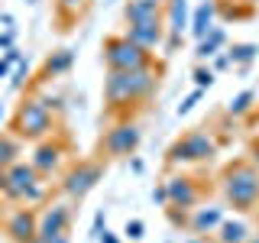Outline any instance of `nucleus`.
I'll use <instances>...</instances> for the list:
<instances>
[{
	"mask_svg": "<svg viewBox=\"0 0 259 243\" xmlns=\"http://www.w3.org/2000/svg\"><path fill=\"white\" fill-rule=\"evenodd\" d=\"M224 43H227V32H224L221 26H210L207 36L198 39V49H194V55H198V59H214L217 49H221Z\"/></svg>",
	"mask_w": 259,
	"mask_h": 243,
	"instance_id": "aec40b11",
	"label": "nucleus"
},
{
	"mask_svg": "<svg viewBox=\"0 0 259 243\" xmlns=\"http://www.w3.org/2000/svg\"><path fill=\"white\" fill-rule=\"evenodd\" d=\"M126 23H143V20H165V0H126L123 7Z\"/></svg>",
	"mask_w": 259,
	"mask_h": 243,
	"instance_id": "2eb2a0df",
	"label": "nucleus"
},
{
	"mask_svg": "<svg viewBox=\"0 0 259 243\" xmlns=\"http://www.w3.org/2000/svg\"><path fill=\"white\" fill-rule=\"evenodd\" d=\"M71 221L75 211L68 201H52L46 211H39V233L36 237H55V233H71Z\"/></svg>",
	"mask_w": 259,
	"mask_h": 243,
	"instance_id": "f8f14e48",
	"label": "nucleus"
},
{
	"mask_svg": "<svg viewBox=\"0 0 259 243\" xmlns=\"http://www.w3.org/2000/svg\"><path fill=\"white\" fill-rule=\"evenodd\" d=\"M71 62H75V52H71V49H55V52H49L46 62H42V78L65 75V71L71 68Z\"/></svg>",
	"mask_w": 259,
	"mask_h": 243,
	"instance_id": "a211bd4d",
	"label": "nucleus"
},
{
	"mask_svg": "<svg viewBox=\"0 0 259 243\" xmlns=\"http://www.w3.org/2000/svg\"><path fill=\"white\" fill-rule=\"evenodd\" d=\"M214 16H217V0H204V4H198V10H194L191 16V36L194 39H204L207 36V29L214 26Z\"/></svg>",
	"mask_w": 259,
	"mask_h": 243,
	"instance_id": "f3484780",
	"label": "nucleus"
},
{
	"mask_svg": "<svg viewBox=\"0 0 259 243\" xmlns=\"http://www.w3.org/2000/svg\"><path fill=\"white\" fill-rule=\"evenodd\" d=\"M165 29L168 36H185V29H188V0H165Z\"/></svg>",
	"mask_w": 259,
	"mask_h": 243,
	"instance_id": "dca6fc26",
	"label": "nucleus"
},
{
	"mask_svg": "<svg viewBox=\"0 0 259 243\" xmlns=\"http://www.w3.org/2000/svg\"><path fill=\"white\" fill-rule=\"evenodd\" d=\"M4 191H7V169H0V198H4Z\"/></svg>",
	"mask_w": 259,
	"mask_h": 243,
	"instance_id": "473e14b6",
	"label": "nucleus"
},
{
	"mask_svg": "<svg viewBox=\"0 0 259 243\" xmlns=\"http://www.w3.org/2000/svg\"><path fill=\"white\" fill-rule=\"evenodd\" d=\"M214 68H217V71L230 68V55H227V52H224V55H214Z\"/></svg>",
	"mask_w": 259,
	"mask_h": 243,
	"instance_id": "c756f323",
	"label": "nucleus"
},
{
	"mask_svg": "<svg viewBox=\"0 0 259 243\" xmlns=\"http://www.w3.org/2000/svg\"><path fill=\"white\" fill-rule=\"evenodd\" d=\"M253 104H256V91L253 88H243V91L227 104V113H230V117H246V113L253 110Z\"/></svg>",
	"mask_w": 259,
	"mask_h": 243,
	"instance_id": "4be33fe9",
	"label": "nucleus"
},
{
	"mask_svg": "<svg viewBox=\"0 0 259 243\" xmlns=\"http://www.w3.org/2000/svg\"><path fill=\"white\" fill-rule=\"evenodd\" d=\"M123 36H130L133 43H140L143 49H149V52H152V49L165 46L168 29H165V20H143V23H126Z\"/></svg>",
	"mask_w": 259,
	"mask_h": 243,
	"instance_id": "4468645a",
	"label": "nucleus"
},
{
	"mask_svg": "<svg viewBox=\"0 0 259 243\" xmlns=\"http://www.w3.org/2000/svg\"><path fill=\"white\" fill-rule=\"evenodd\" d=\"M104 172H107V162H101L97 156H88V159H75L68 169H65L62 175V194L71 201H81L84 194H91L97 188V182L104 178Z\"/></svg>",
	"mask_w": 259,
	"mask_h": 243,
	"instance_id": "0eeeda50",
	"label": "nucleus"
},
{
	"mask_svg": "<svg viewBox=\"0 0 259 243\" xmlns=\"http://www.w3.org/2000/svg\"><path fill=\"white\" fill-rule=\"evenodd\" d=\"M65 152H68V136H65L62 130H55L52 136H46V140L36 143V149H32V156H29V166L36 169L42 178H49L55 169L62 166Z\"/></svg>",
	"mask_w": 259,
	"mask_h": 243,
	"instance_id": "9d476101",
	"label": "nucleus"
},
{
	"mask_svg": "<svg viewBox=\"0 0 259 243\" xmlns=\"http://www.w3.org/2000/svg\"><path fill=\"white\" fill-rule=\"evenodd\" d=\"M246 159H253L256 166H259V136H253V140H249V146H246Z\"/></svg>",
	"mask_w": 259,
	"mask_h": 243,
	"instance_id": "cd10ccee",
	"label": "nucleus"
},
{
	"mask_svg": "<svg viewBox=\"0 0 259 243\" xmlns=\"http://www.w3.org/2000/svg\"><path fill=\"white\" fill-rule=\"evenodd\" d=\"M81 10V0H55V13H59V20H68L71 13L78 16Z\"/></svg>",
	"mask_w": 259,
	"mask_h": 243,
	"instance_id": "b1692460",
	"label": "nucleus"
},
{
	"mask_svg": "<svg viewBox=\"0 0 259 243\" xmlns=\"http://www.w3.org/2000/svg\"><path fill=\"white\" fill-rule=\"evenodd\" d=\"M59 130V120H55V110L46 97L39 94H26L20 104H16L13 117H10V133L20 143H32L36 146L39 140L52 136Z\"/></svg>",
	"mask_w": 259,
	"mask_h": 243,
	"instance_id": "7ed1b4c3",
	"label": "nucleus"
},
{
	"mask_svg": "<svg viewBox=\"0 0 259 243\" xmlns=\"http://www.w3.org/2000/svg\"><path fill=\"white\" fill-rule=\"evenodd\" d=\"M168 243H172V240H168Z\"/></svg>",
	"mask_w": 259,
	"mask_h": 243,
	"instance_id": "58836bf2",
	"label": "nucleus"
},
{
	"mask_svg": "<svg viewBox=\"0 0 259 243\" xmlns=\"http://www.w3.org/2000/svg\"><path fill=\"white\" fill-rule=\"evenodd\" d=\"M224 224V208L217 205H204V208H191L185 214V230L188 233H198V237H214L217 227Z\"/></svg>",
	"mask_w": 259,
	"mask_h": 243,
	"instance_id": "ddd939ff",
	"label": "nucleus"
},
{
	"mask_svg": "<svg viewBox=\"0 0 259 243\" xmlns=\"http://www.w3.org/2000/svg\"><path fill=\"white\" fill-rule=\"evenodd\" d=\"M249 237H253V233H249L246 221H227V217H224V224L217 227V233H214L217 243H246Z\"/></svg>",
	"mask_w": 259,
	"mask_h": 243,
	"instance_id": "6ab92c4d",
	"label": "nucleus"
},
{
	"mask_svg": "<svg viewBox=\"0 0 259 243\" xmlns=\"http://www.w3.org/2000/svg\"><path fill=\"white\" fill-rule=\"evenodd\" d=\"M101 243H120V240H117V237H113V233H110V230H104V233H101Z\"/></svg>",
	"mask_w": 259,
	"mask_h": 243,
	"instance_id": "72a5a7b5",
	"label": "nucleus"
},
{
	"mask_svg": "<svg viewBox=\"0 0 259 243\" xmlns=\"http://www.w3.org/2000/svg\"><path fill=\"white\" fill-rule=\"evenodd\" d=\"M0 49H4V52L13 49V32H4V36H0Z\"/></svg>",
	"mask_w": 259,
	"mask_h": 243,
	"instance_id": "7c9ffc66",
	"label": "nucleus"
},
{
	"mask_svg": "<svg viewBox=\"0 0 259 243\" xmlns=\"http://www.w3.org/2000/svg\"><path fill=\"white\" fill-rule=\"evenodd\" d=\"M259 46L256 43H233L230 49H227V55H230V65H249L256 59Z\"/></svg>",
	"mask_w": 259,
	"mask_h": 243,
	"instance_id": "5701e85b",
	"label": "nucleus"
},
{
	"mask_svg": "<svg viewBox=\"0 0 259 243\" xmlns=\"http://www.w3.org/2000/svg\"><path fill=\"white\" fill-rule=\"evenodd\" d=\"M194 85H198L201 91H207V88L214 85V68H204V65H198V68H194Z\"/></svg>",
	"mask_w": 259,
	"mask_h": 243,
	"instance_id": "393cba45",
	"label": "nucleus"
},
{
	"mask_svg": "<svg viewBox=\"0 0 259 243\" xmlns=\"http://www.w3.org/2000/svg\"><path fill=\"white\" fill-rule=\"evenodd\" d=\"M249 4H256V0H249Z\"/></svg>",
	"mask_w": 259,
	"mask_h": 243,
	"instance_id": "4c0bfd02",
	"label": "nucleus"
},
{
	"mask_svg": "<svg viewBox=\"0 0 259 243\" xmlns=\"http://www.w3.org/2000/svg\"><path fill=\"white\" fill-rule=\"evenodd\" d=\"M217 185H221L224 201L240 214H249L259 205V166L253 159H233L227 162L217 175Z\"/></svg>",
	"mask_w": 259,
	"mask_h": 243,
	"instance_id": "f03ea898",
	"label": "nucleus"
},
{
	"mask_svg": "<svg viewBox=\"0 0 259 243\" xmlns=\"http://www.w3.org/2000/svg\"><path fill=\"white\" fill-rule=\"evenodd\" d=\"M165 208H172V211H191V208H198L201 205V198H204V185H201V178H194L188 172H175V175H168L165 182Z\"/></svg>",
	"mask_w": 259,
	"mask_h": 243,
	"instance_id": "1a4fd4ad",
	"label": "nucleus"
},
{
	"mask_svg": "<svg viewBox=\"0 0 259 243\" xmlns=\"http://www.w3.org/2000/svg\"><path fill=\"white\" fill-rule=\"evenodd\" d=\"M20 152H23V143L13 133H0V169H10Z\"/></svg>",
	"mask_w": 259,
	"mask_h": 243,
	"instance_id": "412c9836",
	"label": "nucleus"
},
{
	"mask_svg": "<svg viewBox=\"0 0 259 243\" xmlns=\"http://www.w3.org/2000/svg\"><path fill=\"white\" fill-rule=\"evenodd\" d=\"M140 143H143V130H140V124H136V120H117L113 127H107V130L101 133L94 156L101 159V162L130 159V156H136Z\"/></svg>",
	"mask_w": 259,
	"mask_h": 243,
	"instance_id": "423d86ee",
	"label": "nucleus"
},
{
	"mask_svg": "<svg viewBox=\"0 0 259 243\" xmlns=\"http://www.w3.org/2000/svg\"><path fill=\"white\" fill-rule=\"evenodd\" d=\"M0 120H4V110H0Z\"/></svg>",
	"mask_w": 259,
	"mask_h": 243,
	"instance_id": "e433bc0d",
	"label": "nucleus"
},
{
	"mask_svg": "<svg viewBox=\"0 0 259 243\" xmlns=\"http://www.w3.org/2000/svg\"><path fill=\"white\" fill-rule=\"evenodd\" d=\"M4 233L10 237V243H36L39 211H32L29 205H16L4 221Z\"/></svg>",
	"mask_w": 259,
	"mask_h": 243,
	"instance_id": "9b49d317",
	"label": "nucleus"
},
{
	"mask_svg": "<svg viewBox=\"0 0 259 243\" xmlns=\"http://www.w3.org/2000/svg\"><path fill=\"white\" fill-rule=\"evenodd\" d=\"M36 243H71V233H55V237H36Z\"/></svg>",
	"mask_w": 259,
	"mask_h": 243,
	"instance_id": "c85d7f7f",
	"label": "nucleus"
},
{
	"mask_svg": "<svg viewBox=\"0 0 259 243\" xmlns=\"http://www.w3.org/2000/svg\"><path fill=\"white\" fill-rule=\"evenodd\" d=\"M143 233H146V224L140 221V217H133V221H126V227H123V237L126 240H143Z\"/></svg>",
	"mask_w": 259,
	"mask_h": 243,
	"instance_id": "a878e982",
	"label": "nucleus"
},
{
	"mask_svg": "<svg viewBox=\"0 0 259 243\" xmlns=\"http://www.w3.org/2000/svg\"><path fill=\"white\" fill-rule=\"evenodd\" d=\"M185 243H201V240H185Z\"/></svg>",
	"mask_w": 259,
	"mask_h": 243,
	"instance_id": "c9c22d12",
	"label": "nucleus"
},
{
	"mask_svg": "<svg viewBox=\"0 0 259 243\" xmlns=\"http://www.w3.org/2000/svg\"><path fill=\"white\" fill-rule=\"evenodd\" d=\"M201 94H204V91H201V88H194V91H191L188 97H185V101H182V104H178V117H182V113H188V110L194 107V104H198V101H201Z\"/></svg>",
	"mask_w": 259,
	"mask_h": 243,
	"instance_id": "bb28decb",
	"label": "nucleus"
},
{
	"mask_svg": "<svg viewBox=\"0 0 259 243\" xmlns=\"http://www.w3.org/2000/svg\"><path fill=\"white\" fill-rule=\"evenodd\" d=\"M159 78H162V65H149V68H136V71H107V78H104L107 117L130 120V110L146 104L159 91Z\"/></svg>",
	"mask_w": 259,
	"mask_h": 243,
	"instance_id": "f257e3e1",
	"label": "nucleus"
},
{
	"mask_svg": "<svg viewBox=\"0 0 259 243\" xmlns=\"http://www.w3.org/2000/svg\"><path fill=\"white\" fill-rule=\"evenodd\" d=\"M152 201H159V205H165V185H159V188L152 191Z\"/></svg>",
	"mask_w": 259,
	"mask_h": 243,
	"instance_id": "2f4dec72",
	"label": "nucleus"
},
{
	"mask_svg": "<svg viewBox=\"0 0 259 243\" xmlns=\"http://www.w3.org/2000/svg\"><path fill=\"white\" fill-rule=\"evenodd\" d=\"M101 62L107 71H136V68H149L156 65V55L149 49H143L140 43H133L123 32H110L101 43Z\"/></svg>",
	"mask_w": 259,
	"mask_h": 243,
	"instance_id": "39448f33",
	"label": "nucleus"
},
{
	"mask_svg": "<svg viewBox=\"0 0 259 243\" xmlns=\"http://www.w3.org/2000/svg\"><path fill=\"white\" fill-rule=\"evenodd\" d=\"M4 75H10V62L0 59V78H4Z\"/></svg>",
	"mask_w": 259,
	"mask_h": 243,
	"instance_id": "f704fd0d",
	"label": "nucleus"
},
{
	"mask_svg": "<svg viewBox=\"0 0 259 243\" xmlns=\"http://www.w3.org/2000/svg\"><path fill=\"white\" fill-rule=\"evenodd\" d=\"M42 175L36 172V169L29 166V162H20L16 159L10 169H7V191L4 198L13 201V205H36V201H42Z\"/></svg>",
	"mask_w": 259,
	"mask_h": 243,
	"instance_id": "6e6552de",
	"label": "nucleus"
},
{
	"mask_svg": "<svg viewBox=\"0 0 259 243\" xmlns=\"http://www.w3.org/2000/svg\"><path fill=\"white\" fill-rule=\"evenodd\" d=\"M217 140L210 136V130L204 127H194V130H185L182 136H175L165 149V166L175 169V166H204L217 156Z\"/></svg>",
	"mask_w": 259,
	"mask_h": 243,
	"instance_id": "20e7f679",
	"label": "nucleus"
}]
</instances>
